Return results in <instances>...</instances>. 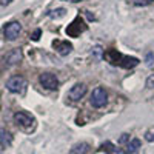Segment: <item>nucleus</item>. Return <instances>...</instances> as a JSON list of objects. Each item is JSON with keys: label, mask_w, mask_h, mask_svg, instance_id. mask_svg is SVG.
I'll return each instance as SVG.
<instances>
[{"label": "nucleus", "mask_w": 154, "mask_h": 154, "mask_svg": "<svg viewBox=\"0 0 154 154\" xmlns=\"http://www.w3.org/2000/svg\"><path fill=\"white\" fill-rule=\"evenodd\" d=\"M139 148H140V140H139V139H131L130 142H128V145H126V151H128V154L137 152Z\"/></svg>", "instance_id": "obj_13"}, {"label": "nucleus", "mask_w": 154, "mask_h": 154, "mask_svg": "<svg viewBox=\"0 0 154 154\" xmlns=\"http://www.w3.org/2000/svg\"><path fill=\"white\" fill-rule=\"evenodd\" d=\"M11 142H12V136L8 131H5V130H0V145L2 146H9Z\"/></svg>", "instance_id": "obj_12"}, {"label": "nucleus", "mask_w": 154, "mask_h": 154, "mask_svg": "<svg viewBox=\"0 0 154 154\" xmlns=\"http://www.w3.org/2000/svg\"><path fill=\"white\" fill-rule=\"evenodd\" d=\"M89 151V145L86 142H80V143H75L68 154H88Z\"/></svg>", "instance_id": "obj_11"}, {"label": "nucleus", "mask_w": 154, "mask_h": 154, "mask_svg": "<svg viewBox=\"0 0 154 154\" xmlns=\"http://www.w3.org/2000/svg\"><path fill=\"white\" fill-rule=\"evenodd\" d=\"M6 88L11 93L20 94V93L25 91V88H26V80H25V77H22V75H12L6 82Z\"/></svg>", "instance_id": "obj_4"}, {"label": "nucleus", "mask_w": 154, "mask_h": 154, "mask_svg": "<svg viewBox=\"0 0 154 154\" xmlns=\"http://www.w3.org/2000/svg\"><path fill=\"white\" fill-rule=\"evenodd\" d=\"M145 140L146 142H154V126H151L149 130L145 133Z\"/></svg>", "instance_id": "obj_15"}, {"label": "nucleus", "mask_w": 154, "mask_h": 154, "mask_svg": "<svg viewBox=\"0 0 154 154\" xmlns=\"http://www.w3.org/2000/svg\"><path fill=\"white\" fill-rule=\"evenodd\" d=\"M22 59H23L22 51H20L19 48H16V49L9 51V53L3 57V62H5L6 66H12V65H17V63H20Z\"/></svg>", "instance_id": "obj_8"}, {"label": "nucleus", "mask_w": 154, "mask_h": 154, "mask_svg": "<svg viewBox=\"0 0 154 154\" xmlns=\"http://www.w3.org/2000/svg\"><path fill=\"white\" fill-rule=\"evenodd\" d=\"M38 82H40V85L46 89H57L59 86V80H57V77L54 74H51V72H43L40 74V77H38Z\"/></svg>", "instance_id": "obj_7"}, {"label": "nucleus", "mask_w": 154, "mask_h": 154, "mask_svg": "<svg viewBox=\"0 0 154 154\" xmlns=\"http://www.w3.org/2000/svg\"><path fill=\"white\" fill-rule=\"evenodd\" d=\"M146 88H151L154 89V74H151L148 79H146Z\"/></svg>", "instance_id": "obj_17"}, {"label": "nucleus", "mask_w": 154, "mask_h": 154, "mask_svg": "<svg viewBox=\"0 0 154 154\" xmlns=\"http://www.w3.org/2000/svg\"><path fill=\"white\" fill-rule=\"evenodd\" d=\"M14 122L23 131H32L34 125H35V120H34L32 116L28 114V112H23V111H19V112L14 114Z\"/></svg>", "instance_id": "obj_2"}, {"label": "nucleus", "mask_w": 154, "mask_h": 154, "mask_svg": "<svg viewBox=\"0 0 154 154\" xmlns=\"http://www.w3.org/2000/svg\"><path fill=\"white\" fill-rule=\"evenodd\" d=\"M40 34H42V31H40V29H35V31L32 32V35H31V38H32V40H34V42H37V40H38V38H40Z\"/></svg>", "instance_id": "obj_19"}, {"label": "nucleus", "mask_w": 154, "mask_h": 154, "mask_svg": "<svg viewBox=\"0 0 154 154\" xmlns=\"http://www.w3.org/2000/svg\"><path fill=\"white\" fill-rule=\"evenodd\" d=\"M20 31H22V25L19 22H9V23H6V26L3 29V35L6 40L11 42V40H16L19 37Z\"/></svg>", "instance_id": "obj_6"}, {"label": "nucleus", "mask_w": 154, "mask_h": 154, "mask_svg": "<svg viewBox=\"0 0 154 154\" xmlns=\"http://www.w3.org/2000/svg\"><path fill=\"white\" fill-rule=\"evenodd\" d=\"M152 62H154V54H152V53H148V54H146V65L151 66Z\"/></svg>", "instance_id": "obj_20"}, {"label": "nucleus", "mask_w": 154, "mask_h": 154, "mask_svg": "<svg viewBox=\"0 0 154 154\" xmlns=\"http://www.w3.org/2000/svg\"><path fill=\"white\" fill-rule=\"evenodd\" d=\"M105 57L112 63V65H119L122 68H134L139 65V59L137 57H130V56H123L117 53L116 49H109L108 53H105Z\"/></svg>", "instance_id": "obj_1"}, {"label": "nucleus", "mask_w": 154, "mask_h": 154, "mask_svg": "<svg viewBox=\"0 0 154 154\" xmlns=\"http://www.w3.org/2000/svg\"><path fill=\"white\" fill-rule=\"evenodd\" d=\"M126 142H130V134L123 133V134L120 136V139H119V143H126Z\"/></svg>", "instance_id": "obj_18"}, {"label": "nucleus", "mask_w": 154, "mask_h": 154, "mask_svg": "<svg viewBox=\"0 0 154 154\" xmlns=\"http://www.w3.org/2000/svg\"><path fill=\"white\" fill-rule=\"evenodd\" d=\"M53 45H54L56 51H57L60 56H68L71 51H72V45L68 40H54Z\"/></svg>", "instance_id": "obj_10"}, {"label": "nucleus", "mask_w": 154, "mask_h": 154, "mask_svg": "<svg viewBox=\"0 0 154 154\" xmlns=\"http://www.w3.org/2000/svg\"><path fill=\"white\" fill-rule=\"evenodd\" d=\"M111 154H128V151H123V149H119L117 148V149H114Z\"/></svg>", "instance_id": "obj_22"}, {"label": "nucleus", "mask_w": 154, "mask_h": 154, "mask_svg": "<svg viewBox=\"0 0 154 154\" xmlns=\"http://www.w3.org/2000/svg\"><path fill=\"white\" fill-rule=\"evenodd\" d=\"M65 12H66L65 9L60 8V9H54V11H51V12H49V16H51V17H57V19H59V17H63V16H65Z\"/></svg>", "instance_id": "obj_14"}, {"label": "nucleus", "mask_w": 154, "mask_h": 154, "mask_svg": "<svg viewBox=\"0 0 154 154\" xmlns=\"http://www.w3.org/2000/svg\"><path fill=\"white\" fill-rule=\"evenodd\" d=\"M83 31H86V25L82 17H75L66 28V34L69 37H79Z\"/></svg>", "instance_id": "obj_5"}, {"label": "nucleus", "mask_w": 154, "mask_h": 154, "mask_svg": "<svg viewBox=\"0 0 154 154\" xmlns=\"http://www.w3.org/2000/svg\"><path fill=\"white\" fill-rule=\"evenodd\" d=\"M133 3L136 6H148L152 3V0H133Z\"/></svg>", "instance_id": "obj_16"}, {"label": "nucleus", "mask_w": 154, "mask_h": 154, "mask_svg": "<svg viewBox=\"0 0 154 154\" xmlns=\"http://www.w3.org/2000/svg\"><path fill=\"white\" fill-rule=\"evenodd\" d=\"M63 2H71V3H77V2H82V0H63Z\"/></svg>", "instance_id": "obj_24"}, {"label": "nucleus", "mask_w": 154, "mask_h": 154, "mask_svg": "<svg viewBox=\"0 0 154 154\" xmlns=\"http://www.w3.org/2000/svg\"><path fill=\"white\" fill-rule=\"evenodd\" d=\"M12 2V0H0V5H2V6H6V5H9Z\"/></svg>", "instance_id": "obj_23"}, {"label": "nucleus", "mask_w": 154, "mask_h": 154, "mask_svg": "<svg viewBox=\"0 0 154 154\" xmlns=\"http://www.w3.org/2000/svg\"><path fill=\"white\" fill-rule=\"evenodd\" d=\"M108 102V94L102 86H97L96 89H93L91 93V99H89V103H91L94 108H102L105 106Z\"/></svg>", "instance_id": "obj_3"}, {"label": "nucleus", "mask_w": 154, "mask_h": 154, "mask_svg": "<svg viewBox=\"0 0 154 154\" xmlns=\"http://www.w3.org/2000/svg\"><path fill=\"white\" fill-rule=\"evenodd\" d=\"M85 94H86V85H83V83H75V85L69 89L68 97H69L72 102H77V100H80Z\"/></svg>", "instance_id": "obj_9"}, {"label": "nucleus", "mask_w": 154, "mask_h": 154, "mask_svg": "<svg viewBox=\"0 0 154 154\" xmlns=\"http://www.w3.org/2000/svg\"><path fill=\"white\" fill-rule=\"evenodd\" d=\"M102 148H103L105 151H111V152L114 151V149H112V143H111V142H106V143H103V145H102Z\"/></svg>", "instance_id": "obj_21"}]
</instances>
